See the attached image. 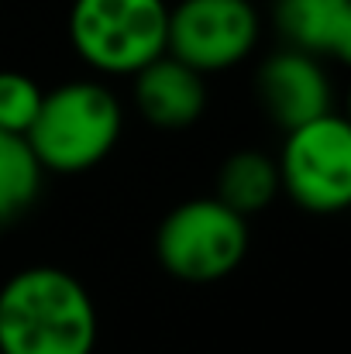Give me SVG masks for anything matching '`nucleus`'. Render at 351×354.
I'll list each match as a JSON object with an SVG mask.
<instances>
[{"mask_svg": "<svg viewBox=\"0 0 351 354\" xmlns=\"http://www.w3.org/2000/svg\"><path fill=\"white\" fill-rule=\"evenodd\" d=\"M24 138L45 172H90L114 151L120 138V104L104 83H59L42 97Z\"/></svg>", "mask_w": 351, "mask_h": 354, "instance_id": "nucleus-2", "label": "nucleus"}, {"mask_svg": "<svg viewBox=\"0 0 351 354\" xmlns=\"http://www.w3.org/2000/svg\"><path fill=\"white\" fill-rule=\"evenodd\" d=\"M42 97H45V90L31 76L3 69L0 73V131L28 134L31 120L42 107Z\"/></svg>", "mask_w": 351, "mask_h": 354, "instance_id": "nucleus-12", "label": "nucleus"}, {"mask_svg": "<svg viewBox=\"0 0 351 354\" xmlns=\"http://www.w3.org/2000/svg\"><path fill=\"white\" fill-rule=\"evenodd\" d=\"M97 310L87 286L55 265H31L0 286V354H93Z\"/></svg>", "mask_w": 351, "mask_h": 354, "instance_id": "nucleus-1", "label": "nucleus"}, {"mask_svg": "<svg viewBox=\"0 0 351 354\" xmlns=\"http://www.w3.org/2000/svg\"><path fill=\"white\" fill-rule=\"evenodd\" d=\"M42 176L45 169L38 165L28 138L0 131V217L3 221L24 214L35 203L42 189Z\"/></svg>", "mask_w": 351, "mask_h": 354, "instance_id": "nucleus-11", "label": "nucleus"}, {"mask_svg": "<svg viewBox=\"0 0 351 354\" xmlns=\"http://www.w3.org/2000/svg\"><path fill=\"white\" fill-rule=\"evenodd\" d=\"M276 196H279L276 158H269L262 151H234L231 158L221 165L217 196L214 200H221L237 217L248 221L251 214L265 210Z\"/></svg>", "mask_w": 351, "mask_h": 354, "instance_id": "nucleus-10", "label": "nucleus"}, {"mask_svg": "<svg viewBox=\"0 0 351 354\" xmlns=\"http://www.w3.org/2000/svg\"><path fill=\"white\" fill-rule=\"evenodd\" d=\"M276 28L293 52L351 59V0H276Z\"/></svg>", "mask_w": 351, "mask_h": 354, "instance_id": "nucleus-9", "label": "nucleus"}, {"mask_svg": "<svg viewBox=\"0 0 351 354\" xmlns=\"http://www.w3.org/2000/svg\"><path fill=\"white\" fill-rule=\"evenodd\" d=\"M248 254V221L214 196L172 207L155 231L159 265L190 286L228 279Z\"/></svg>", "mask_w": 351, "mask_h": 354, "instance_id": "nucleus-4", "label": "nucleus"}, {"mask_svg": "<svg viewBox=\"0 0 351 354\" xmlns=\"http://www.w3.org/2000/svg\"><path fill=\"white\" fill-rule=\"evenodd\" d=\"M134 107L152 127H190L207 111L204 76L172 55H159L141 73H134Z\"/></svg>", "mask_w": 351, "mask_h": 354, "instance_id": "nucleus-8", "label": "nucleus"}, {"mask_svg": "<svg viewBox=\"0 0 351 354\" xmlns=\"http://www.w3.org/2000/svg\"><path fill=\"white\" fill-rule=\"evenodd\" d=\"M279 189L310 214H341L351 203V127L327 114L286 131L279 151Z\"/></svg>", "mask_w": 351, "mask_h": 354, "instance_id": "nucleus-5", "label": "nucleus"}, {"mask_svg": "<svg viewBox=\"0 0 351 354\" xmlns=\"http://www.w3.org/2000/svg\"><path fill=\"white\" fill-rule=\"evenodd\" d=\"M165 0H73L69 41L76 55L107 76H134L165 55Z\"/></svg>", "mask_w": 351, "mask_h": 354, "instance_id": "nucleus-3", "label": "nucleus"}, {"mask_svg": "<svg viewBox=\"0 0 351 354\" xmlns=\"http://www.w3.org/2000/svg\"><path fill=\"white\" fill-rule=\"evenodd\" d=\"M258 100L282 131L321 120L331 111V76L321 59L282 48L258 69Z\"/></svg>", "mask_w": 351, "mask_h": 354, "instance_id": "nucleus-7", "label": "nucleus"}, {"mask_svg": "<svg viewBox=\"0 0 351 354\" xmlns=\"http://www.w3.org/2000/svg\"><path fill=\"white\" fill-rule=\"evenodd\" d=\"M258 41V10L248 0H179L169 7L165 55L183 66L224 73L251 55Z\"/></svg>", "mask_w": 351, "mask_h": 354, "instance_id": "nucleus-6", "label": "nucleus"}, {"mask_svg": "<svg viewBox=\"0 0 351 354\" xmlns=\"http://www.w3.org/2000/svg\"><path fill=\"white\" fill-rule=\"evenodd\" d=\"M0 227H3V217H0Z\"/></svg>", "mask_w": 351, "mask_h": 354, "instance_id": "nucleus-13", "label": "nucleus"}]
</instances>
